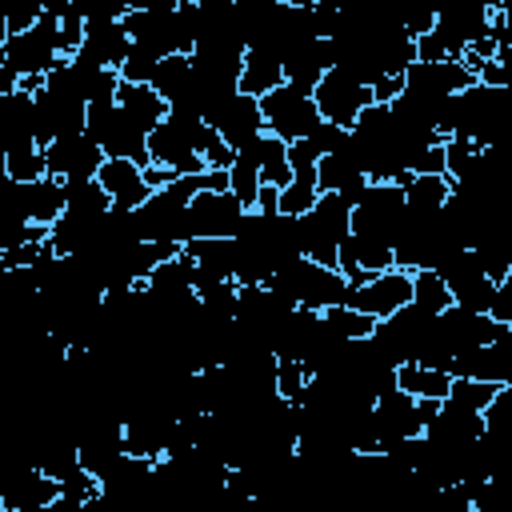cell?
Segmentation results:
<instances>
[{"label":"cell","instance_id":"6da1fadb","mask_svg":"<svg viewBox=\"0 0 512 512\" xmlns=\"http://www.w3.org/2000/svg\"><path fill=\"white\" fill-rule=\"evenodd\" d=\"M220 132L204 124L200 112L192 108H172L168 120L148 136V160L156 168H168L172 176H200L208 172L204 152Z\"/></svg>","mask_w":512,"mask_h":512},{"label":"cell","instance_id":"7a4b0ae2","mask_svg":"<svg viewBox=\"0 0 512 512\" xmlns=\"http://www.w3.org/2000/svg\"><path fill=\"white\" fill-rule=\"evenodd\" d=\"M300 224H304V260H312L320 268H336L340 244L352 236V208L340 196L320 192L316 208L308 216H300Z\"/></svg>","mask_w":512,"mask_h":512},{"label":"cell","instance_id":"3957f363","mask_svg":"<svg viewBox=\"0 0 512 512\" xmlns=\"http://www.w3.org/2000/svg\"><path fill=\"white\" fill-rule=\"evenodd\" d=\"M260 112H264L268 136H276V140H284V144L308 140V132L320 124L316 92L296 88V84H280L276 92H268V96L260 100Z\"/></svg>","mask_w":512,"mask_h":512},{"label":"cell","instance_id":"277c9868","mask_svg":"<svg viewBox=\"0 0 512 512\" xmlns=\"http://www.w3.org/2000/svg\"><path fill=\"white\" fill-rule=\"evenodd\" d=\"M404 188L400 184H368L364 200L352 208V236L376 240V244H396V232L404 224Z\"/></svg>","mask_w":512,"mask_h":512},{"label":"cell","instance_id":"5b68a950","mask_svg":"<svg viewBox=\"0 0 512 512\" xmlns=\"http://www.w3.org/2000/svg\"><path fill=\"white\" fill-rule=\"evenodd\" d=\"M248 208L232 192H200L184 208V244L188 240H236Z\"/></svg>","mask_w":512,"mask_h":512},{"label":"cell","instance_id":"8992f818","mask_svg":"<svg viewBox=\"0 0 512 512\" xmlns=\"http://www.w3.org/2000/svg\"><path fill=\"white\" fill-rule=\"evenodd\" d=\"M204 124L216 128V132L224 136V144H232L236 152L252 148L260 136H268L260 100H252V96H244V92H228V96H220V100L204 112Z\"/></svg>","mask_w":512,"mask_h":512},{"label":"cell","instance_id":"52a82bcc","mask_svg":"<svg viewBox=\"0 0 512 512\" xmlns=\"http://www.w3.org/2000/svg\"><path fill=\"white\" fill-rule=\"evenodd\" d=\"M488 24H492V4H484V0L480 4L476 0H456V4L440 8L436 36L444 40L452 60H464V52L488 36Z\"/></svg>","mask_w":512,"mask_h":512},{"label":"cell","instance_id":"ba28073f","mask_svg":"<svg viewBox=\"0 0 512 512\" xmlns=\"http://www.w3.org/2000/svg\"><path fill=\"white\" fill-rule=\"evenodd\" d=\"M436 272L444 276V284H448V292H452V304H460V308H468V312H488V308H492L496 284L488 280V272L480 268V256H476L472 248L448 256Z\"/></svg>","mask_w":512,"mask_h":512},{"label":"cell","instance_id":"9c48e42d","mask_svg":"<svg viewBox=\"0 0 512 512\" xmlns=\"http://www.w3.org/2000/svg\"><path fill=\"white\" fill-rule=\"evenodd\" d=\"M372 104H376V100H372V88L360 84V80H352V76L340 72V68H332V72L320 80V88H316L320 120L340 124V128H352V124L360 120V112L372 108Z\"/></svg>","mask_w":512,"mask_h":512},{"label":"cell","instance_id":"30bf717a","mask_svg":"<svg viewBox=\"0 0 512 512\" xmlns=\"http://www.w3.org/2000/svg\"><path fill=\"white\" fill-rule=\"evenodd\" d=\"M44 160H48V176L56 180H96L108 156L88 132H76V136L52 140L44 148Z\"/></svg>","mask_w":512,"mask_h":512},{"label":"cell","instance_id":"8fae6325","mask_svg":"<svg viewBox=\"0 0 512 512\" xmlns=\"http://www.w3.org/2000/svg\"><path fill=\"white\" fill-rule=\"evenodd\" d=\"M500 332H504V324H496L488 312H468V308H460V304H452L448 312L436 316V340H440L452 356H460V352H468V348H488Z\"/></svg>","mask_w":512,"mask_h":512},{"label":"cell","instance_id":"7c38bea8","mask_svg":"<svg viewBox=\"0 0 512 512\" xmlns=\"http://www.w3.org/2000/svg\"><path fill=\"white\" fill-rule=\"evenodd\" d=\"M356 312L372 316V320H388L396 316L400 308L412 304V272L404 268H388L380 276H372L364 288H352V300H348Z\"/></svg>","mask_w":512,"mask_h":512},{"label":"cell","instance_id":"4fadbf2b","mask_svg":"<svg viewBox=\"0 0 512 512\" xmlns=\"http://www.w3.org/2000/svg\"><path fill=\"white\" fill-rule=\"evenodd\" d=\"M480 436H484V412H472V408H464L456 400H444L440 412L424 428V440L444 448V452H464Z\"/></svg>","mask_w":512,"mask_h":512},{"label":"cell","instance_id":"5bb4252c","mask_svg":"<svg viewBox=\"0 0 512 512\" xmlns=\"http://www.w3.org/2000/svg\"><path fill=\"white\" fill-rule=\"evenodd\" d=\"M372 424H376V436H380V452H388L400 440L424 436V424L416 416V396H408L400 388L372 404Z\"/></svg>","mask_w":512,"mask_h":512},{"label":"cell","instance_id":"9a60e30c","mask_svg":"<svg viewBox=\"0 0 512 512\" xmlns=\"http://www.w3.org/2000/svg\"><path fill=\"white\" fill-rule=\"evenodd\" d=\"M132 52V36L124 32V20H88V32H84V44H80V60L96 64V68H116L128 60Z\"/></svg>","mask_w":512,"mask_h":512},{"label":"cell","instance_id":"2e32d148","mask_svg":"<svg viewBox=\"0 0 512 512\" xmlns=\"http://www.w3.org/2000/svg\"><path fill=\"white\" fill-rule=\"evenodd\" d=\"M64 492H60V484L52 480V476H44L40 468H16L8 480H4V488H0V504L4 508H12V512H32V508H48V504H56Z\"/></svg>","mask_w":512,"mask_h":512},{"label":"cell","instance_id":"e0dca14e","mask_svg":"<svg viewBox=\"0 0 512 512\" xmlns=\"http://www.w3.org/2000/svg\"><path fill=\"white\" fill-rule=\"evenodd\" d=\"M96 180L112 196V208H124V212H136L152 196V188L144 180V168L132 164V160H104V168H100Z\"/></svg>","mask_w":512,"mask_h":512},{"label":"cell","instance_id":"ac0fdd59","mask_svg":"<svg viewBox=\"0 0 512 512\" xmlns=\"http://www.w3.org/2000/svg\"><path fill=\"white\" fill-rule=\"evenodd\" d=\"M20 200H24L28 224H36V228H52V224L68 212L64 180H56V176H40V180H32V184H20Z\"/></svg>","mask_w":512,"mask_h":512},{"label":"cell","instance_id":"d6986e66","mask_svg":"<svg viewBox=\"0 0 512 512\" xmlns=\"http://www.w3.org/2000/svg\"><path fill=\"white\" fill-rule=\"evenodd\" d=\"M116 108L124 112V116H132L148 136L168 120V100L152 88V84H124L120 80V92H116Z\"/></svg>","mask_w":512,"mask_h":512},{"label":"cell","instance_id":"ffe728a7","mask_svg":"<svg viewBox=\"0 0 512 512\" xmlns=\"http://www.w3.org/2000/svg\"><path fill=\"white\" fill-rule=\"evenodd\" d=\"M328 72H332V44L328 40H312L284 60V84H296L308 92H316Z\"/></svg>","mask_w":512,"mask_h":512},{"label":"cell","instance_id":"44dd1931","mask_svg":"<svg viewBox=\"0 0 512 512\" xmlns=\"http://www.w3.org/2000/svg\"><path fill=\"white\" fill-rule=\"evenodd\" d=\"M396 384H400V392H408V396H416V400H448L452 396V372H440V368H424V364H416V360H408V364H400L396 368Z\"/></svg>","mask_w":512,"mask_h":512},{"label":"cell","instance_id":"7402d4cb","mask_svg":"<svg viewBox=\"0 0 512 512\" xmlns=\"http://www.w3.org/2000/svg\"><path fill=\"white\" fill-rule=\"evenodd\" d=\"M244 152H252V160H256V168H260L264 188L284 192V188L292 184V168H288V144H284V140H276V136H260V140H256L252 148H244Z\"/></svg>","mask_w":512,"mask_h":512},{"label":"cell","instance_id":"603a6c76","mask_svg":"<svg viewBox=\"0 0 512 512\" xmlns=\"http://www.w3.org/2000/svg\"><path fill=\"white\" fill-rule=\"evenodd\" d=\"M452 196V180L448 176H408L404 180V204L408 212H420V216H440L444 204Z\"/></svg>","mask_w":512,"mask_h":512},{"label":"cell","instance_id":"cb8c5ba5","mask_svg":"<svg viewBox=\"0 0 512 512\" xmlns=\"http://www.w3.org/2000/svg\"><path fill=\"white\" fill-rule=\"evenodd\" d=\"M284 84V64L264 56V52H248L244 56V72H240V92L252 96V100H264L268 92H276Z\"/></svg>","mask_w":512,"mask_h":512},{"label":"cell","instance_id":"d4e9b609","mask_svg":"<svg viewBox=\"0 0 512 512\" xmlns=\"http://www.w3.org/2000/svg\"><path fill=\"white\" fill-rule=\"evenodd\" d=\"M152 88L168 100V108L184 104L188 92H192V56H168V60H160Z\"/></svg>","mask_w":512,"mask_h":512},{"label":"cell","instance_id":"484cf974","mask_svg":"<svg viewBox=\"0 0 512 512\" xmlns=\"http://www.w3.org/2000/svg\"><path fill=\"white\" fill-rule=\"evenodd\" d=\"M412 304L424 308V312H432V316H440V312L452 308V292H448V284H444V276L436 268L412 272Z\"/></svg>","mask_w":512,"mask_h":512},{"label":"cell","instance_id":"4316f807","mask_svg":"<svg viewBox=\"0 0 512 512\" xmlns=\"http://www.w3.org/2000/svg\"><path fill=\"white\" fill-rule=\"evenodd\" d=\"M64 200H68V212H80V216L112 212V196L104 192L100 180H64Z\"/></svg>","mask_w":512,"mask_h":512},{"label":"cell","instance_id":"83f0119b","mask_svg":"<svg viewBox=\"0 0 512 512\" xmlns=\"http://www.w3.org/2000/svg\"><path fill=\"white\" fill-rule=\"evenodd\" d=\"M4 176L16 180V184H32L40 176H48V160H44V148L40 144H24V148H12L4 152Z\"/></svg>","mask_w":512,"mask_h":512},{"label":"cell","instance_id":"f1b7e54d","mask_svg":"<svg viewBox=\"0 0 512 512\" xmlns=\"http://www.w3.org/2000/svg\"><path fill=\"white\" fill-rule=\"evenodd\" d=\"M260 188H264V180H260V168H256V160H252V152H240L236 156V164L228 168V192L252 212L256 208V200H260Z\"/></svg>","mask_w":512,"mask_h":512},{"label":"cell","instance_id":"f546056e","mask_svg":"<svg viewBox=\"0 0 512 512\" xmlns=\"http://www.w3.org/2000/svg\"><path fill=\"white\" fill-rule=\"evenodd\" d=\"M324 320H328V328L340 336V340H368L372 332H376V320L372 316H364V312H356L352 304H340V308H328L324 312Z\"/></svg>","mask_w":512,"mask_h":512},{"label":"cell","instance_id":"4dcf8cb0","mask_svg":"<svg viewBox=\"0 0 512 512\" xmlns=\"http://www.w3.org/2000/svg\"><path fill=\"white\" fill-rule=\"evenodd\" d=\"M308 380H312V372H308L300 360H284V356H276V396H284V400L300 404V400H304Z\"/></svg>","mask_w":512,"mask_h":512},{"label":"cell","instance_id":"1f68e13d","mask_svg":"<svg viewBox=\"0 0 512 512\" xmlns=\"http://www.w3.org/2000/svg\"><path fill=\"white\" fill-rule=\"evenodd\" d=\"M472 508L476 512H512V480H484L476 492H472Z\"/></svg>","mask_w":512,"mask_h":512},{"label":"cell","instance_id":"d6a6232c","mask_svg":"<svg viewBox=\"0 0 512 512\" xmlns=\"http://www.w3.org/2000/svg\"><path fill=\"white\" fill-rule=\"evenodd\" d=\"M156 68H160V56H152V52L140 48V44H132L128 60L120 64V80H124V84H152V80H156Z\"/></svg>","mask_w":512,"mask_h":512},{"label":"cell","instance_id":"836d02e7","mask_svg":"<svg viewBox=\"0 0 512 512\" xmlns=\"http://www.w3.org/2000/svg\"><path fill=\"white\" fill-rule=\"evenodd\" d=\"M496 388H500V384H488V380H452V396H448V400H456V404H464V408H472V412H484V408L492 404Z\"/></svg>","mask_w":512,"mask_h":512},{"label":"cell","instance_id":"e575fe53","mask_svg":"<svg viewBox=\"0 0 512 512\" xmlns=\"http://www.w3.org/2000/svg\"><path fill=\"white\" fill-rule=\"evenodd\" d=\"M348 136H352V128H340V124L320 120V124L308 132V144H312V152L324 160V156H336V152L348 144Z\"/></svg>","mask_w":512,"mask_h":512},{"label":"cell","instance_id":"d590c367","mask_svg":"<svg viewBox=\"0 0 512 512\" xmlns=\"http://www.w3.org/2000/svg\"><path fill=\"white\" fill-rule=\"evenodd\" d=\"M436 16H440L436 4H412V8H400V24H404V32H408L412 40L432 36V32H436Z\"/></svg>","mask_w":512,"mask_h":512},{"label":"cell","instance_id":"8d00e7d4","mask_svg":"<svg viewBox=\"0 0 512 512\" xmlns=\"http://www.w3.org/2000/svg\"><path fill=\"white\" fill-rule=\"evenodd\" d=\"M44 16V4L40 0H24V4H12L4 12V36H20L28 28H36V20Z\"/></svg>","mask_w":512,"mask_h":512},{"label":"cell","instance_id":"74e56055","mask_svg":"<svg viewBox=\"0 0 512 512\" xmlns=\"http://www.w3.org/2000/svg\"><path fill=\"white\" fill-rule=\"evenodd\" d=\"M488 356H492V380L496 384H512V328H504L488 344Z\"/></svg>","mask_w":512,"mask_h":512},{"label":"cell","instance_id":"f35d334b","mask_svg":"<svg viewBox=\"0 0 512 512\" xmlns=\"http://www.w3.org/2000/svg\"><path fill=\"white\" fill-rule=\"evenodd\" d=\"M512 424V384H500L492 404L484 408V428H508Z\"/></svg>","mask_w":512,"mask_h":512},{"label":"cell","instance_id":"ab89813d","mask_svg":"<svg viewBox=\"0 0 512 512\" xmlns=\"http://www.w3.org/2000/svg\"><path fill=\"white\" fill-rule=\"evenodd\" d=\"M488 316H492L496 324H504V328H512V276L496 284V300H492V308H488Z\"/></svg>","mask_w":512,"mask_h":512}]
</instances>
